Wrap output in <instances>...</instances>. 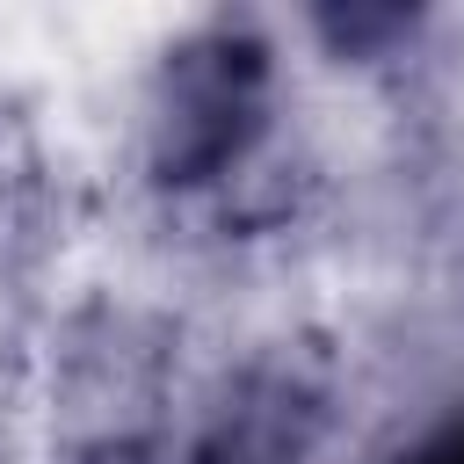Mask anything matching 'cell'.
Returning <instances> with one entry per match:
<instances>
[{
  "label": "cell",
  "instance_id": "1",
  "mask_svg": "<svg viewBox=\"0 0 464 464\" xmlns=\"http://www.w3.org/2000/svg\"><path fill=\"white\" fill-rule=\"evenodd\" d=\"M283 65L254 14H203L181 29L152 72L138 109V160L152 196H210L254 167L276 130Z\"/></svg>",
  "mask_w": 464,
  "mask_h": 464
},
{
  "label": "cell",
  "instance_id": "2",
  "mask_svg": "<svg viewBox=\"0 0 464 464\" xmlns=\"http://www.w3.org/2000/svg\"><path fill=\"white\" fill-rule=\"evenodd\" d=\"M174 326L145 304L94 297L65 319L51 355L58 464H167L174 442Z\"/></svg>",
  "mask_w": 464,
  "mask_h": 464
},
{
  "label": "cell",
  "instance_id": "3",
  "mask_svg": "<svg viewBox=\"0 0 464 464\" xmlns=\"http://www.w3.org/2000/svg\"><path fill=\"white\" fill-rule=\"evenodd\" d=\"M319 450H326V384L297 355H254L218 384L181 464H319Z\"/></svg>",
  "mask_w": 464,
  "mask_h": 464
},
{
  "label": "cell",
  "instance_id": "4",
  "mask_svg": "<svg viewBox=\"0 0 464 464\" xmlns=\"http://www.w3.org/2000/svg\"><path fill=\"white\" fill-rule=\"evenodd\" d=\"M44 254V160L14 130H0V261H36Z\"/></svg>",
  "mask_w": 464,
  "mask_h": 464
},
{
  "label": "cell",
  "instance_id": "5",
  "mask_svg": "<svg viewBox=\"0 0 464 464\" xmlns=\"http://www.w3.org/2000/svg\"><path fill=\"white\" fill-rule=\"evenodd\" d=\"M420 14L413 7H319L312 14V29L334 44V51H348V58H377V44L384 36H406Z\"/></svg>",
  "mask_w": 464,
  "mask_h": 464
},
{
  "label": "cell",
  "instance_id": "6",
  "mask_svg": "<svg viewBox=\"0 0 464 464\" xmlns=\"http://www.w3.org/2000/svg\"><path fill=\"white\" fill-rule=\"evenodd\" d=\"M399 464H464V413H450V420H435L420 442H406Z\"/></svg>",
  "mask_w": 464,
  "mask_h": 464
}]
</instances>
